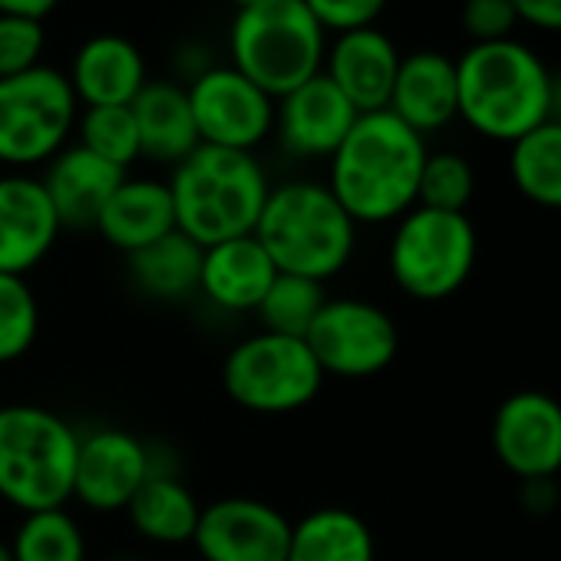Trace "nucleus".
Here are the masks:
<instances>
[{
    "label": "nucleus",
    "instance_id": "35",
    "mask_svg": "<svg viewBox=\"0 0 561 561\" xmlns=\"http://www.w3.org/2000/svg\"><path fill=\"white\" fill-rule=\"evenodd\" d=\"M305 4L324 31L351 34L377 27V18L383 14L387 0H305Z\"/></svg>",
    "mask_w": 561,
    "mask_h": 561
},
{
    "label": "nucleus",
    "instance_id": "17",
    "mask_svg": "<svg viewBox=\"0 0 561 561\" xmlns=\"http://www.w3.org/2000/svg\"><path fill=\"white\" fill-rule=\"evenodd\" d=\"M274 277L277 267L254 234L218 241L202 251L198 298L225 318L257 314Z\"/></svg>",
    "mask_w": 561,
    "mask_h": 561
},
{
    "label": "nucleus",
    "instance_id": "42",
    "mask_svg": "<svg viewBox=\"0 0 561 561\" xmlns=\"http://www.w3.org/2000/svg\"><path fill=\"white\" fill-rule=\"evenodd\" d=\"M172 561H188V558H172Z\"/></svg>",
    "mask_w": 561,
    "mask_h": 561
},
{
    "label": "nucleus",
    "instance_id": "2",
    "mask_svg": "<svg viewBox=\"0 0 561 561\" xmlns=\"http://www.w3.org/2000/svg\"><path fill=\"white\" fill-rule=\"evenodd\" d=\"M357 221L334 198L328 182L288 179L267 192L254 238L277 274H298L328 285L357 254Z\"/></svg>",
    "mask_w": 561,
    "mask_h": 561
},
{
    "label": "nucleus",
    "instance_id": "36",
    "mask_svg": "<svg viewBox=\"0 0 561 561\" xmlns=\"http://www.w3.org/2000/svg\"><path fill=\"white\" fill-rule=\"evenodd\" d=\"M522 24L548 34H561V0H512Z\"/></svg>",
    "mask_w": 561,
    "mask_h": 561
},
{
    "label": "nucleus",
    "instance_id": "12",
    "mask_svg": "<svg viewBox=\"0 0 561 561\" xmlns=\"http://www.w3.org/2000/svg\"><path fill=\"white\" fill-rule=\"evenodd\" d=\"M291 518L251 495H225L202 505L192 538L198 561H285Z\"/></svg>",
    "mask_w": 561,
    "mask_h": 561
},
{
    "label": "nucleus",
    "instance_id": "16",
    "mask_svg": "<svg viewBox=\"0 0 561 561\" xmlns=\"http://www.w3.org/2000/svg\"><path fill=\"white\" fill-rule=\"evenodd\" d=\"M60 231L64 225L41 175H0V274L31 277L54 254Z\"/></svg>",
    "mask_w": 561,
    "mask_h": 561
},
{
    "label": "nucleus",
    "instance_id": "24",
    "mask_svg": "<svg viewBox=\"0 0 561 561\" xmlns=\"http://www.w3.org/2000/svg\"><path fill=\"white\" fill-rule=\"evenodd\" d=\"M202 502L182 472H152L146 485L126 505V518L133 531L159 548L192 545L198 528Z\"/></svg>",
    "mask_w": 561,
    "mask_h": 561
},
{
    "label": "nucleus",
    "instance_id": "40",
    "mask_svg": "<svg viewBox=\"0 0 561 561\" xmlns=\"http://www.w3.org/2000/svg\"><path fill=\"white\" fill-rule=\"evenodd\" d=\"M231 4H234L238 11H244V8H254V4H257V0H231Z\"/></svg>",
    "mask_w": 561,
    "mask_h": 561
},
{
    "label": "nucleus",
    "instance_id": "15",
    "mask_svg": "<svg viewBox=\"0 0 561 561\" xmlns=\"http://www.w3.org/2000/svg\"><path fill=\"white\" fill-rule=\"evenodd\" d=\"M354 103L321 70L288 96L274 100V136L291 159H331L357 123Z\"/></svg>",
    "mask_w": 561,
    "mask_h": 561
},
{
    "label": "nucleus",
    "instance_id": "33",
    "mask_svg": "<svg viewBox=\"0 0 561 561\" xmlns=\"http://www.w3.org/2000/svg\"><path fill=\"white\" fill-rule=\"evenodd\" d=\"M44 41V21L0 14V80L41 67Z\"/></svg>",
    "mask_w": 561,
    "mask_h": 561
},
{
    "label": "nucleus",
    "instance_id": "28",
    "mask_svg": "<svg viewBox=\"0 0 561 561\" xmlns=\"http://www.w3.org/2000/svg\"><path fill=\"white\" fill-rule=\"evenodd\" d=\"M8 545L14 561H90L87 531L70 508L21 515Z\"/></svg>",
    "mask_w": 561,
    "mask_h": 561
},
{
    "label": "nucleus",
    "instance_id": "7",
    "mask_svg": "<svg viewBox=\"0 0 561 561\" xmlns=\"http://www.w3.org/2000/svg\"><path fill=\"white\" fill-rule=\"evenodd\" d=\"M479 234L466 211H439L413 205L393 221L387 244V271L393 285L423 305L449 301L476 271Z\"/></svg>",
    "mask_w": 561,
    "mask_h": 561
},
{
    "label": "nucleus",
    "instance_id": "29",
    "mask_svg": "<svg viewBox=\"0 0 561 561\" xmlns=\"http://www.w3.org/2000/svg\"><path fill=\"white\" fill-rule=\"evenodd\" d=\"M328 298H331L328 285H321V280L298 277V274H277L254 318L261 321V331L305 337Z\"/></svg>",
    "mask_w": 561,
    "mask_h": 561
},
{
    "label": "nucleus",
    "instance_id": "5",
    "mask_svg": "<svg viewBox=\"0 0 561 561\" xmlns=\"http://www.w3.org/2000/svg\"><path fill=\"white\" fill-rule=\"evenodd\" d=\"M83 430L41 403H0V502L21 515L73 502Z\"/></svg>",
    "mask_w": 561,
    "mask_h": 561
},
{
    "label": "nucleus",
    "instance_id": "31",
    "mask_svg": "<svg viewBox=\"0 0 561 561\" xmlns=\"http://www.w3.org/2000/svg\"><path fill=\"white\" fill-rule=\"evenodd\" d=\"M41 321V301L31 280L0 274V367H11L34 351Z\"/></svg>",
    "mask_w": 561,
    "mask_h": 561
},
{
    "label": "nucleus",
    "instance_id": "34",
    "mask_svg": "<svg viewBox=\"0 0 561 561\" xmlns=\"http://www.w3.org/2000/svg\"><path fill=\"white\" fill-rule=\"evenodd\" d=\"M518 24V14L512 0H466L462 4V31L472 44H492L508 41L512 27Z\"/></svg>",
    "mask_w": 561,
    "mask_h": 561
},
{
    "label": "nucleus",
    "instance_id": "37",
    "mask_svg": "<svg viewBox=\"0 0 561 561\" xmlns=\"http://www.w3.org/2000/svg\"><path fill=\"white\" fill-rule=\"evenodd\" d=\"M518 499H522V508L528 515H551L561 492H558V482L554 479H528V482H518Z\"/></svg>",
    "mask_w": 561,
    "mask_h": 561
},
{
    "label": "nucleus",
    "instance_id": "13",
    "mask_svg": "<svg viewBox=\"0 0 561 561\" xmlns=\"http://www.w3.org/2000/svg\"><path fill=\"white\" fill-rule=\"evenodd\" d=\"M152 476V443L123 426H93L80 436L73 502L96 515L126 512Z\"/></svg>",
    "mask_w": 561,
    "mask_h": 561
},
{
    "label": "nucleus",
    "instance_id": "27",
    "mask_svg": "<svg viewBox=\"0 0 561 561\" xmlns=\"http://www.w3.org/2000/svg\"><path fill=\"white\" fill-rule=\"evenodd\" d=\"M508 175L531 205L561 211V119H545L512 142Z\"/></svg>",
    "mask_w": 561,
    "mask_h": 561
},
{
    "label": "nucleus",
    "instance_id": "1",
    "mask_svg": "<svg viewBox=\"0 0 561 561\" xmlns=\"http://www.w3.org/2000/svg\"><path fill=\"white\" fill-rule=\"evenodd\" d=\"M426 156V139L390 110L360 113L328 159V188L357 228L393 225L416 205Z\"/></svg>",
    "mask_w": 561,
    "mask_h": 561
},
{
    "label": "nucleus",
    "instance_id": "41",
    "mask_svg": "<svg viewBox=\"0 0 561 561\" xmlns=\"http://www.w3.org/2000/svg\"><path fill=\"white\" fill-rule=\"evenodd\" d=\"M110 561H136L133 554H116V558H110Z\"/></svg>",
    "mask_w": 561,
    "mask_h": 561
},
{
    "label": "nucleus",
    "instance_id": "30",
    "mask_svg": "<svg viewBox=\"0 0 561 561\" xmlns=\"http://www.w3.org/2000/svg\"><path fill=\"white\" fill-rule=\"evenodd\" d=\"M77 142L123 172L142 159L139 129L129 106H83L77 116Z\"/></svg>",
    "mask_w": 561,
    "mask_h": 561
},
{
    "label": "nucleus",
    "instance_id": "25",
    "mask_svg": "<svg viewBox=\"0 0 561 561\" xmlns=\"http://www.w3.org/2000/svg\"><path fill=\"white\" fill-rule=\"evenodd\" d=\"M285 561H377V538L354 508L318 505L291 525Z\"/></svg>",
    "mask_w": 561,
    "mask_h": 561
},
{
    "label": "nucleus",
    "instance_id": "10",
    "mask_svg": "<svg viewBox=\"0 0 561 561\" xmlns=\"http://www.w3.org/2000/svg\"><path fill=\"white\" fill-rule=\"evenodd\" d=\"M324 377L370 380L400 354V328L380 305L367 298H328L305 334Z\"/></svg>",
    "mask_w": 561,
    "mask_h": 561
},
{
    "label": "nucleus",
    "instance_id": "9",
    "mask_svg": "<svg viewBox=\"0 0 561 561\" xmlns=\"http://www.w3.org/2000/svg\"><path fill=\"white\" fill-rule=\"evenodd\" d=\"M80 103L67 73L34 67L0 80V165L31 172L47 165L77 129Z\"/></svg>",
    "mask_w": 561,
    "mask_h": 561
},
{
    "label": "nucleus",
    "instance_id": "19",
    "mask_svg": "<svg viewBox=\"0 0 561 561\" xmlns=\"http://www.w3.org/2000/svg\"><path fill=\"white\" fill-rule=\"evenodd\" d=\"M387 110L423 139L446 129L459 116L456 60L436 50H416L403 57Z\"/></svg>",
    "mask_w": 561,
    "mask_h": 561
},
{
    "label": "nucleus",
    "instance_id": "26",
    "mask_svg": "<svg viewBox=\"0 0 561 561\" xmlns=\"http://www.w3.org/2000/svg\"><path fill=\"white\" fill-rule=\"evenodd\" d=\"M202 251V244H195L175 228L149 248L129 254V277L146 298L162 305H182L188 298H198Z\"/></svg>",
    "mask_w": 561,
    "mask_h": 561
},
{
    "label": "nucleus",
    "instance_id": "22",
    "mask_svg": "<svg viewBox=\"0 0 561 561\" xmlns=\"http://www.w3.org/2000/svg\"><path fill=\"white\" fill-rule=\"evenodd\" d=\"M67 80L83 106H129L149 83L139 47L119 34L90 37L77 50Z\"/></svg>",
    "mask_w": 561,
    "mask_h": 561
},
{
    "label": "nucleus",
    "instance_id": "11",
    "mask_svg": "<svg viewBox=\"0 0 561 561\" xmlns=\"http://www.w3.org/2000/svg\"><path fill=\"white\" fill-rule=\"evenodd\" d=\"M185 93L205 146L254 152L274 136V100L231 64L198 70Z\"/></svg>",
    "mask_w": 561,
    "mask_h": 561
},
{
    "label": "nucleus",
    "instance_id": "4",
    "mask_svg": "<svg viewBox=\"0 0 561 561\" xmlns=\"http://www.w3.org/2000/svg\"><path fill=\"white\" fill-rule=\"evenodd\" d=\"M175 205V228L195 244L254 234L271 179L254 152L198 146L165 179Z\"/></svg>",
    "mask_w": 561,
    "mask_h": 561
},
{
    "label": "nucleus",
    "instance_id": "8",
    "mask_svg": "<svg viewBox=\"0 0 561 561\" xmlns=\"http://www.w3.org/2000/svg\"><path fill=\"white\" fill-rule=\"evenodd\" d=\"M328 377L305 337L254 331L231 344L221 364L225 397L257 416H288L311 407Z\"/></svg>",
    "mask_w": 561,
    "mask_h": 561
},
{
    "label": "nucleus",
    "instance_id": "18",
    "mask_svg": "<svg viewBox=\"0 0 561 561\" xmlns=\"http://www.w3.org/2000/svg\"><path fill=\"white\" fill-rule=\"evenodd\" d=\"M400 60L403 57L397 54V44L383 31L364 27L337 34L324 54V73L354 103L357 113H377L390 106Z\"/></svg>",
    "mask_w": 561,
    "mask_h": 561
},
{
    "label": "nucleus",
    "instance_id": "38",
    "mask_svg": "<svg viewBox=\"0 0 561 561\" xmlns=\"http://www.w3.org/2000/svg\"><path fill=\"white\" fill-rule=\"evenodd\" d=\"M60 0H0V14L11 18H31V21H44Z\"/></svg>",
    "mask_w": 561,
    "mask_h": 561
},
{
    "label": "nucleus",
    "instance_id": "39",
    "mask_svg": "<svg viewBox=\"0 0 561 561\" xmlns=\"http://www.w3.org/2000/svg\"><path fill=\"white\" fill-rule=\"evenodd\" d=\"M0 561H14V554H11V545L0 538Z\"/></svg>",
    "mask_w": 561,
    "mask_h": 561
},
{
    "label": "nucleus",
    "instance_id": "3",
    "mask_svg": "<svg viewBox=\"0 0 561 561\" xmlns=\"http://www.w3.org/2000/svg\"><path fill=\"white\" fill-rule=\"evenodd\" d=\"M459 80V119L492 139L515 142L545 119H551L554 77L541 57L518 41L469 44L456 60Z\"/></svg>",
    "mask_w": 561,
    "mask_h": 561
},
{
    "label": "nucleus",
    "instance_id": "32",
    "mask_svg": "<svg viewBox=\"0 0 561 561\" xmlns=\"http://www.w3.org/2000/svg\"><path fill=\"white\" fill-rule=\"evenodd\" d=\"M476 195V172L459 152H430L420 175L416 205L439 211H466Z\"/></svg>",
    "mask_w": 561,
    "mask_h": 561
},
{
    "label": "nucleus",
    "instance_id": "21",
    "mask_svg": "<svg viewBox=\"0 0 561 561\" xmlns=\"http://www.w3.org/2000/svg\"><path fill=\"white\" fill-rule=\"evenodd\" d=\"M129 172L110 165L106 159L93 156L80 142L64 146L47 165H44V188L57 208V218L64 228H93L103 205L116 192V185Z\"/></svg>",
    "mask_w": 561,
    "mask_h": 561
},
{
    "label": "nucleus",
    "instance_id": "20",
    "mask_svg": "<svg viewBox=\"0 0 561 561\" xmlns=\"http://www.w3.org/2000/svg\"><path fill=\"white\" fill-rule=\"evenodd\" d=\"M93 228L110 248L123 251L126 257L165 238L169 231H175L169 182L156 175H126L103 205Z\"/></svg>",
    "mask_w": 561,
    "mask_h": 561
},
{
    "label": "nucleus",
    "instance_id": "23",
    "mask_svg": "<svg viewBox=\"0 0 561 561\" xmlns=\"http://www.w3.org/2000/svg\"><path fill=\"white\" fill-rule=\"evenodd\" d=\"M129 110L136 116L142 159L175 169L202 146L185 87L172 80H149L129 103Z\"/></svg>",
    "mask_w": 561,
    "mask_h": 561
},
{
    "label": "nucleus",
    "instance_id": "14",
    "mask_svg": "<svg viewBox=\"0 0 561 561\" xmlns=\"http://www.w3.org/2000/svg\"><path fill=\"white\" fill-rule=\"evenodd\" d=\"M492 453L518 482L561 472V400L545 390L508 393L489 426Z\"/></svg>",
    "mask_w": 561,
    "mask_h": 561
},
{
    "label": "nucleus",
    "instance_id": "6",
    "mask_svg": "<svg viewBox=\"0 0 561 561\" xmlns=\"http://www.w3.org/2000/svg\"><path fill=\"white\" fill-rule=\"evenodd\" d=\"M231 67L271 100L288 96L324 70V27L305 0H257L231 21Z\"/></svg>",
    "mask_w": 561,
    "mask_h": 561
}]
</instances>
